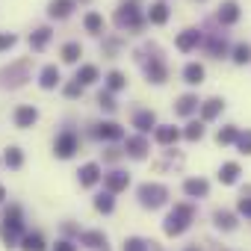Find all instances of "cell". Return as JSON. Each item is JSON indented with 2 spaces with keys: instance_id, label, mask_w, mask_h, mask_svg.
Segmentation results:
<instances>
[{
  "instance_id": "obj_13",
  "label": "cell",
  "mask_w": 251,
  "mask_h": 251,
  "mask_svg": "<svg viewBox=\"0 0 251 251\" xmlns=\"http://www.w3.org/2000/svg\"><path fill=\"white\" fill-rule=\"evenodd\" d=\"M95 136H100V139H121L124 130L118 127L115 121H103V124H98V127H95Z\"/></svg>"
},
{
  "instance_id": "obj_47",
  "label": "cell",
  "mask_w": 251,
  "mask_h": 251,
  "mask_svg": "<svg viewBox=\"0 0 251 251\" xmlns=\"http://www.w3.org/2000/svg\"><path fill=\"white\" fill-rule=\"evenodd\" d=\"M189 251H198V248H189Z\"/></svg>"
},
{
  "instance_id": "obj_12",
  "label": "cell",
  "mask_w": 251,
  "mask_h": 251,
  "mask_svg": "<svg viewBox=\"0 0 251 251\" xmlns=\"http://www.w3.org/2000/svg\"><path fill=\"white\" fill-rule=\"evenodd\" d=\"M71 9H74V0H50L48 15H50V18H68Z\"/></svg>"
},
{
  "instance_id": "obj_44",
  "label": "cell",
  "mask_w": 251,
  "mask_h": 251,
  "mask_svg": "<svg viewBox=\"0 0 251 251\" xmlns=\"http://www.w3.org/2000/svg\"><path fill=\"white\" fill-rule=\"evenodd\" d=\"M242 216H248L251 219V198H239V207H236Z\"/></svg>"
},
{
  "instance_id": "obj_37",
  "label": "cell",
  "mask_w": 251,
  "mask_h": 251,
  "mask_svg": "<svg viewBox=\"0 0 251 251\" xmlns=\"http://www.w3.org/2000/svg\"><path fill=\"white\" fill-rule=\"evenodd\" d=\"M124 83H127V80H124V74H121V71H109V74H106V86H109L112 92L124 89Z\"/></svg>"
},
{
  "instance_id": "obj_41",
  "label": "cell",
  "mask_w": 251,
  "mask_h": 251,
  "mask_svg": "<svg viewBox=\"0 0 251 251\" xmlns=\"http://www.w3.org/2000/svg\"><path fill=\"white\" fill-rule=\"evenodd\" d=\"M98 103H100L103 109H115V100H112L109 92H100V95H98Z\"/></svg>"
},
{
  "instance_id": "obj_5",
  "label": "cell",
  "mask_w": 251,
  "mask_h": 251,
  "mask_svg": "<svg viewBox=\"0 0 251 251\" xmlns=\"http://www.w3.org/2000/svg\"><path fill=\"white\" fill-rule=\"evenodd\" d=\"M115 21H118V27H130V30H139V27H142V15H139L136 3H124V6L118 9Z\"/></svg>"
},
{
  "instance_id": "obj_45",
  "label": "cell",
  "mask_w": 251,
  "mask_h": 251,
  "mask_svg": "<svg viewBox=\"0 0 251 251\" xmlns=\"http://www.w3.org/2000/svg\"><path fill=\"white\" fill-rule=\"evenodd\" d=\"M53 251H77V248H74V242L62 239V242H56V248H53Z\"/></svg>"
},
{
  "instance_id": "obj_8",
  "label": "cell",
  "mask_w": 251,
  "mask_h": 251,
  "mask_svg": "<svg viewBox=\"0 0 251 251\" xmlns=\"http://www.w3.org/2000/svg\"><path fill=\"white\" fill-rule=\"evenodd\" d=\"M183 192H186L189 198H204V195L210 192V183H207L204 177H189V180L183 183Z\"/></svg>"
},
{
  "instance_id": "obj_10",
  "label": "cell",
  "mask_w": 251,
  "mask_h": 251,
  "mask_svg": "<svg viewBox=\"0 0 251 251\" xmlns=\"http://www.w3.org/2000/svg\"><path fill=\"white\" fill-rule=\"evenodd\" d=\"M219 21H222V24H236V21H239V6H236V0H225V3L219 6Z\"/></svg>"
},
{
  "instance_id": "obj_38",
  "label": "cell",
  "mask_w": 251,
  "mask_h": 251,
  "mask_svg": "<svg viewBox=\"0 0 251 251\" xmlns=\"http://www.w3.org/2000/svg\"><path fill=\"white\" fill-rule=\"evenodd\" d=\"M124 251H148V242L142 236H130V239H124Z\"/></svg>"
},
{
  "instance_id": "obj_40",
  "label": "cell",
  "mask_w": 251,
  "mask_h": 251,
  "mask_svg": "<svg viewBox=\"0 0 251 251\" xmlns=\"http://www.w3.org/2000/svg\"><path fill=\"white\" fill-rule=\"evenodd\" d=\"M236 145H239V151H242V154H251V130H245V133H239V139H236Z\"/></svg>"
},
{
  "instance_id": "obj_36",
  "label": "cell",
  "mask_w": 251,
  "mask_h": 251,
  "mask_svg": "<svg viewBox=\"0 0 251 251\" xmlns=\"http://www.w3.org/2000/svg\"><path fill=\"white\" fill-rule=\"evenodd\" d=\"M183 136H186L189 142L201 139V136H204V124H201V121H192V124H186V130H183Z\"/></svg>"
},
{
  "instance_id": "obj_34",
  "label": "cell",
  "mask_w": 251,
  "mask_h": 251,
  "mask_svg": "<svg viewBox=\"0 0 251 251\" xmlns=\"http://www.w3.org/2000/svg\"><path fill=\"white\" fill-rule=\"evenodd\" d=\"M83 24H86L89 33H100V30H103V18H100L98 12H89V15L83 18Z\"/></svg>"
},
{
  "instance_id": "obj_30",
  "label": "cell",
  "mask_w": 251,
  "mask_h": 251,
  "mask_svg": "<svg viewBox=\"0 0 251 251\" xmlns=\"http://www.w3.org/2000/svg\"><path fill=\"white\" fill-rule=\"evenodd\" d=\"M95 80H98V68H95V65H83V68L77 71V83H80V86L95 83Z\"/></svg>"
},
{
  "instance_id": "obj_2",
  "label": "cell",
  "mask_w": 251,
  "mask_h": 251,
  "mask_svg": "<svg viewBox=\"0 0 251 251\" xmlns=\"http://www.w3.org/2000/svg\"><path fill=\"white\" fill-rule=\"evenodd\" d=\"M192 219H195V210L189 207V204H175V210L166 216V222H163V230L169 233V236H180L189 225H192Z\"/></svg>"
},
{
  "instance_id": "obj_3",
  "label": "cell",
  "mask_w": 251,
  "mask_h": 251,
  "mask_svg": "<svg viewBox=\"0 0 251 251\" xmlns=\"http://www.w3.org/2000/svg\"><path fill=\"white\" fill-rule=\"evenodd\" d=\"M169 201V189L163 183H142L139 186V204L148 207V210H157Z\"/></svg>"
},
{
  "instance_id": "obj_27",
  "label": "cell",
  "mask_w": 251,
  "mask_h": 251,
  "mask_svg": "<svg viewBox=\"0 0 251 251\" xmlns=\"http://www.w3.org/2000/svg\"><path fill=\"white\" fill-rule=\"evenodd\" d=\"M148 18H151V24H166L169 21V6L166 3H154L151 12H148Z\"/></svg>"
},
{
  "instance_id": "obj_39",
  "label": "cell",
  "mask_w": 251,
  "mask_h": 251,
  "mask_svg": "<svg viewBox=\"0 0 251 251\" xmlns=\"http://www.w3.org/2000/svg\"><path fill=\"white\" fill-rule=\"evenodd\" d=\"M207 48H210V53H213V56H222V53L227 50L225 39H210V42H207Z\"/></svg>"
},
{
  "instance_id": "obj_14",
  "label": "cell",
  "mask_w": 251,
  "mask_h": 251,
  "mask_svg": "<svg viewBox=\"0 0 251 251\" xmlns=\"http://www.w3.org/2000/svg\"><path fill=\"white\" fill-rule=\"evenodd\" d=\"M100 180V166L98 163H86L83 169H80V183L83 186H95Z\"/></svg>"
},
{
  "instance_id": "obj_7",
  "label": "cell",
  "mask_w": 251,
  "mask_h": 251,
  "mask_svg": "<svg viewBox=\"0 0 251 251\" xmlns=\"http://www.w3.org/2000/svg\"><path fill=\"white\" fill-rule=\"evenodd\" d=\"M103 183H106V192H121V189H127V183H130V175L127 172H109L106 177H103Z\"/></svg>"
},
{
  "instance_id": "obj_28",
  "label": "cell",
  "mask_w": 251,
  "mask_h": 251,
  "mask_svg": "<svg viewBox=\"0 0 251 251\" xmlns=\"http://www.w3.org/2000/svg\"><path fill=\"white\" fill-rule=\"evenodd\" d=\"M195 106H198V98H195V95H183V98L177 100V112H180V115H192Z\"/></svg>"
},
{
  "instance_id": "obj_4",
  "label": "cell",
  "mask_w": 251,
  "mask_h": 251,
  "mask_svg": "<svg viewBox=\"0 0 251 251\" xmlns=\"http://www.w3.org/2000/svg\"><path fill=\"white\" fill-rule=\"evenodd\" d=\"M27 71H30V62H27V59L15 62L12 68L0 71V86H21V83L27 80Z\"/></svg>"
},
{
  "instance_id": "obj_16",
  "label": "cell",
  "mask_w": 251,
  "mask_h": 251,
  "mask_svg": "<svg viewBox=\"0 0 251 251\" xmlns=\"http://www.w3.org/2000/svg\"><path fill=\"white\" fill-rule=\"evenodd\" d=\"M198 42H201L198 30H183V33L177 36V50H183V53H186V50H192Z\"/></svg>"
},
{
  "instance_id": "obj_25",
  "label": "cell",
  "mask_w": 251,
  "mask_h": 251,
  "mask_svg": "<svg viewBox=\"0 0 251 251\" xmlns=\"http://www.w3.org/2000/svg\"><path fill=\"white\" fill-rule=\"evenodd\" d=\"M213 219H216V227H219V230H233V227H236V216L227 213V210H219Z\"/></svg>"
},
{
  "instance_id": "obj_23",
  "label": "cell",
  "mask_w": 251,
  "mask_h": 251,
  "mask_svg": "<svg viewBox=\"0 0 251 251\" xmlns=\"http://www.w3.org/2000/svg\"><path fill=\"white\" fill-rule=\"evenodd\" d=\"M183 77H186V83L198 86V83L204 80V65H198V62H189V65L183 68Z\"/></svg>"
},
{
  "instance_id": "obj_22",
  "label": "cell",
  "mask_w": 251,
  "mask_h": 251,
  "mask_svg": "<svg viewBox=\"0 0 251 251\" xmlns=\"http://www.w3.org/2000/svg\"><path fill=\"white\" fill-rule=\"evenodd\" d=\"M39 83H42V89H53V86L59 83V68H56V65H48V68H42V77H39Z\"/></svg>"
},
{
  "instance_id": "obj_32",
  "label": "cell",
  "mask_w": 251,
  "mask_h": 251,
  "mask_svg": "<svg viewBox=\"0 0 251 251\" xmlns=\"http://www.w3.org/2000/svg\"><path fill=\"white\" fill-rule=\"evenodd\" d=\"M112 207H115L112 192H103V195H98V198H95V210H98V213H112Z\"/></svg>"
},
{
  "instance_id": "obj_18",
  "label": "cell",
  "mask_w": 251,
  "mask_h": 251,
  "mask_svg": "<svg viewBox=\"0 0 251 251\" xmlns=\"http://www.w3.org/2000/svg\"><path fill=\"white\" fill-rule=\"evenodd\" d=\"M127 154H130L133 160H142V157L148 154V142H145V136H133V139H127Z\"/></svg>"
},
{
  "instance_id": "obj_46",
  "label": "cell",
  "mask_w": 251,
  "mask_h": 251,
  "mask_svg": "<svg viewBox=\"0 0 251 251\" xmlns=\"http://www.w3.org/2000/svg\"><path fill=\"white\" fill-rule=\"evenodd\" d=\"M3 198H6V189H3V186H0V201H3Z\"/></svg>"
},
{
  "instance_id": "obj_19",
  "label": "cell",
  "mask_w": 251,
  "mask_h": 251,
  "mask_svg": "<svg viewBox=\"0 0 251 251\" xmlns=\"http://www.w3.org/2000/svg\"><path fill=\"white\" fill-rule=\"evenodd\" d=\"M80 242L89 245V248H103V251H106V236H103L100 230H86V233H80Z\"/></svg>"
},
{
  "instance_id": "obj_17",
  "label": "cell",
  "mask_w": 251,
  "mask_h": 251,
  "mask_svg": "<svg viewBox=\"0 0 251 251\" xmlns=\"http://www.w3.org/2000/svg\"><path fill=\"white\" fill-rule=\"evenodd\" d=\"M145 71H148V80H151V83H163V80H166V65H163L160 56H154Z\"/></svg>"
},
{
  "instance_id": "obj_6",
  "label": "cell",
  "mask_w": 251,
  "mask_h": 251,
  "mask_svg": "<svg viewBox=\"0 0 251 251\" xmlns=\"http://www.w3.org/2000/svg\"><path fill=\"white\" fill-rule=\"evenodd\" d=\"M53 151H56V157H62V160L74 157V151H77V136H74L71 130L59 133V136H56V145H53Z\"/></svg>"
},
{
  "instance_id": "obj_29",
  "label": "cell",
  "mask_w": 251,
  "mask_h": 251,
  "mask_svg": "<svg viewBox=\"0 0 251 251\" xmlns=\"http://www.w3.org/2000/svg\"><path fill=\"white\" fill-rule=\"evenodd\" d=\"M3 160H6L9 169H21V166H24V154H21V148H6Z\"/></svg>"
},
{
  "instance_id": "obj_24",
  "label": "cell",
  "mask_w": 251,
  "mask_h": 251,
  "mask_svg": "<svg viewBox=\"0 0 251 251\" xmlns=\"http://www.w3.org/2000/svg\"><path fill=\"white\" fill-rule=\"evenodd\" d=\"M236 177H239V166H236V163H225V166L219 169V180H222V183L230 186V183H236Z\"/></svg>"
},
{
  "instance_id": "obj_1",
  "label": "cell",
  "mask_w": 251,
  "mask_h": 251,
  "mask_svg": "<svg viewBox=\"0 0 251 251\" xmlns=\"http://www.w3.org/2000/svg\"><path fill=\"white\" fill-rule=\"evenodd\" d=\"M24 236L27 233H24V222H21V207L9 204L6 213H3V225H0V239H3L6 248H15Z\"/></svg>"
},
{
  "instance_id": "obj_21",
  "label": "cell",
  "mask_w": 251,
  "mask_h": 251,
  "mask_svg": "<svg viewBox=\"0 0 251 251\" xmlns=\"http://www.w3.org/2000/svg\"><path fill=\"white\" fill-rule=\"evenodd\" d=\"M177 127H172V124H160L157 127V142L160 145H172V142H177Z\"/></svg>"
},
{
  "instance_id": "obj_11",
  "label": "cell",
  "mask_w": 251,
  "mask_h": 251,
  "mask_svg": "<svg viewBox=\"0 0 251 251\" xmlns=\"http://www.w3.org/2000/svg\"><path fill=\"white\" fill-rule=\"evenodd\" d=\"M36 118H39L36 106H18L15 109V124H18V127H33Z\"/></svg>"
},
{
  "instance_id": "obj_42",
  "label": "cell",
  "mask_w": 251,
  "mask_h": 251,
  "mask_svg": "<svg viewBox=\"0 0 251 251\" xmlns=\"http://www.w3.org/2000/svg\"><path fill=\"white\" fill-rule=\"evenodd\" d=\"M15 45V36L12 33H0V50H6V48H12Z\"/></svg>"
},
{
  "instance_id": "obj_26",
  "label": "cell",
  "mask_w": 251,
  "mask_h": 251,
  "mask_svg": "<svg viewBox=\"0 0 251 251\" xmlns=\"http://www.w3.org/2000/svg\"><path fill=\"white\" fill-rule=\"evenodd\" d=\"M48 42H50V30H48V27H39V30L30 36V48H33V50H42Z\"/></svg>"
},
{
  "instance_id": "obj_9",
  "label": "cell",
  "mask_w": 251,
  "mask_h": 251,
  "mask_svg": "<svg viewBox=\"0 0 251 251\" xmlns=\"http://www.w3.org/2000/svg\"><path fill=\"white\" fill-rule=\"evenodd\" d=\"M133 124L139 127V133H151V130L157 127V115H154L151 109H142V112L133 115Z\"/></svg>"
},
{
  "instance_id": "obj_15",
  "label": "cell",
  "mask_w": 251,
  "mask_h": 251,
  "mask_svg": "<svg viewBox=\"0 0 251 251\" xmlns=\"http://www.w3.org/2000/svg\"><path fill=\"white\" fill-rule=\"evenodd\" d=\"M222 109H225V100H219V98H210V100H204V103H201V118H204V121H213V118H216Z\"/></svg>"
},
{
  "instance_id": "obj_43",
  "label": "cell",
  "mask_w": 251,
  "mask_h": 251,
  "mask_svg": "<svg viewBox=\"0 0 251 251\" xmlns=\"http://www.w3.org/2000/svg\"><path fill=\"white\" fill-rule=\"evenodd\" d=\"M80 92H83V86H80V83H77V80H74V83H68V86H65V95H68V98H77V95H80Z\"/></svg>"
},
{
  "instance_id": "obj_33",
  "label": "cell",
  "mask_w": 251,
  "mask_h": 251,
  "mask_svg": "<svg viewBox=\"0 0 251 251\" xmlns=\"http://www.w3.org/2000/svg\"><path fill=\"white\" fill-rule=\"evenodd\" d=\"M233 62H236V65L251 62V45H245V42H242V45H236V48H233Z\"/></svg>"
},
{
  "instance_id": "obj_31",
  "label": "cell",
  "mask_w": 251,
  "mask_h": 251,
  "mask_svg": "<svg viewBox=\"0 0 251 251\" xmlns=\"http://www.w3.org/2000/svg\"><path fill=\"white\" fill-rule=\"evenodd\" d=\"M239 139V130L236 127H222L219 133H216V142L219 145H230V142H236Z\"/></svg>"
},
{
  "instance_id": "obj_35",
  "label": "cell",
  "mask_w": 251,
  "mask_h": 251,
  "mask_svg": "<svg viewBox=\"0 0 251 251\" xmlns=\"http://www.w3.org/2000/svg\"><path fill=\"white\" fill-rule=\"evenodd\" d=\"M80 53H83V48H80L77 42H68V45L62 48V59H65V62H77Z\"/></svg>"
},
{
  "instance_id": "obj_20",
  "label": "cell",
  "mask_w": 251,
  "mask_h": 251,
  "mask_svg": "<svg viewBox=\"0 0 251 251\" xmlns=\"http://www.w3.org/2000/svg\"><path fill=\"white\" fill-rule=\"evenodd\" d=\"M48 245H45V236L42 233H27L24 239H21V251H45Z\"/></svg>"
}]
</instances>
